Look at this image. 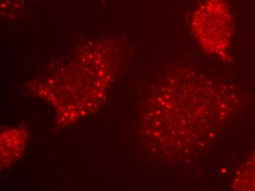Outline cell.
<instances>
[{"label":"cell","instance_id":"6da1fadb","mask_svg":"<svg viewBox=\"0 0 255 191\" xmlns=\"http://www.w3.org/2000/svg\"><path fill=\"white\" fill-rule=\"evenodd\" d=\"M193 26L196 36L211 52L218 51L230 25V10L222 0H208L194 11Z\"/></svg>","mask_w":255,"mask_h":191}]
</instances>
